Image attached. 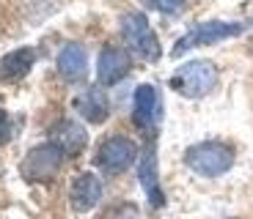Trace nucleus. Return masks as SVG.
Listing matches in <instances>:
<instances>
[{
    "mask_svg": "<svg viewBox=\"0 0 253 219\" xmlns=\"http://www.w3.org/2000/svg\"><path fill=\"white\" fill-rule=\"evenodd\" d=\"M217 66L212 61H187L171 77V88L184 99H204L217 88Z\"/></svg>",
    "mask_w": 253,
    "mask_h": 219,
    "instance_id": "f03ea898",
    "label": "nucleus"
},
{
    "mask_svg": "<svg viewBox=\"0 0 253 219\" xmlns=\"http://www.w3.org/2000/svg\"><path fill=\"white\" fill-rule=\"evenodd\" d=\"M75 107L88 124H105L110 115V101L102 88H88L85 94H80L75 99Z\"/></svg>",
    "mask_w": 253,
    "mask_h": 219,
    "instance_id": "4468645a",
    "label": "nucleus"
},
{
    "mask_svg": "<svg viewBox=\"0 0 253 219\" xmlns=\"http://www.w3.org/2000/svg\"><path fill=\"white\" fill-rule=\"evenodd\" d=\"M245 33V22H223V19H209V22H198L196 28H190L182 38L176 41V47L171 50L173 58H182L193 47H209V44L226 41Z\"/></svg>",
    "mask_w": 253,
    "mask_h": 219,
    "instance_id": "20e7f679",
    "label": "nucleus"
},
{
    "mask_svg": "<svg viewBox=\"0 0 253 219\" xmlns=\"http://www.w3.org/2000/svg\"><path fill=\"white\" fill-rule=\"evenodd\" d=\"M129 52L121 50V47H105L99 52V61H96V82L102 88H110L116 82H121L126 74H129Z\"/></svg>",
    "mask_w": 253,
    "mask_h": 219,
    "instance_id": "6e6552de",
    "label": "nucleus"
},
{
    "mask_svg": "<svg viewBox=\"0 0 253 219\" xmlns=\"http://www.w3.org/2000/svg\"><path fill=\"white\" fill-rule=\"evenodd\" d=\"M152 6L157 8L160 14H168V17H171V14H179L187 6V0H152Z\"/></svg>",
    "mask_w": 253,
    "mask_h": 219,
    "instance_id": "2eb2a0df",
    "label": "nucleus"
},
{
    "mask_svg": "<svg viewBox=\"0 0 253 219\" xmlns=\"http://www.w3.org/2000/svg\"><path fill=\"white\" fill-rule=\"evenodd\" d=\"M184 164L201 178H217L234 167V148L220 140H204L184 151Z\"/></svg>",
    "mask_w": 253,
    "mask_h": 219,
    "instance_id": "f257e3e1",
    "label": "nucleus"
},
{
    "mask_svg": "<svg viewBox=\"0 0 253 219\" xmlns=\"http://www.w3.org/2000/svg\"><path fill=\"white\" fill-rule=\"evenodd\" d=\"M138 159V145L129 137H121V134H113L105 143L96 148L94 164L102 170L105 175H119L124 170H129Z\"/></svg>",
    "mask_w": 253,
    "mask_h": 219,
    "instance_id": "423d86ee",
    "label": "nucleus"
},
{
    "mask_svg": "<svg viewBox=\"0 0 253 219\" xmlns=\"http://www.w3.org/2000/svg\"><path fill=\"white\" fill-rule=\"evenodd\" d=\"M102 200V184L94 173H80L75 175L69 189V203L75 214H88L96 203Z\"/></svg>",
    "mask_w": 253,
    "mask_h": 219,
    "instance_id": "9b49d317",
    "label": "nucleus"
},
{
    "mask_svg": "<svg viewBox=\"0 0 253 219\" xmlns=\"http://www.w3.org/2000/svg\"><path fill=\"white\" fill-rule=\"evenodd\" d=\"M58 74L66 82H83L88 74V55L80 44H66L58 52Z\"/></svg>",
    "mask_w": 253,
    "mask_h": 219,
    "instance_id": "ddd939ff",
    "label": "nucleus"
},
{
    "mask_svg": "<svg viewBox=\"0 0 253 219\" xmlns=\"http://www.w3.org/2000/svg\"><path fill=\"white\" fill-rule=\"evenodd\" d=\"M121 36H124V44L135 52L138 58L149 63H157L160 55H163V47H160V38L154 33V28L149 25L146 14L140 11H129L121 17Z\"/></svg>",
    "mask_w": 253,
    "mask_h": 219,
    "instance_id": "7ed1b4c3",
    "label": "nucleus"
},
{
    "mask_svg": "<svg viewBox=\"0 0 253 219\" xmlns=\"http://www.w3.org/2000/svg\"><path fill=\"white\" fill-rule=\"evenodd\" d=\"M11 137V124H8V113L0 107V145Z\"/></svg>",
    "mask_w": 253,
    "mask_h": 219,
    "instance_id": "f3484780",
    "label": "nucleus"
},
{
    "mask_svg": "<svg viewBox=\"0 0 253 219\" xmlns=\"http://www.w3.org/2000/svg\"><path fill=\"white\" fill-rule=\"evenodd\" d=\"M50 143L58 145L66 156H80L85 151V145H88V131H85V126L80 121L63 118L50 129Z\"/></svg>",
    "mask_w": 253,
    "mask_h": 219,
    "instance_id": "1a4fd4ad",
    "label": "nucleus"
},
{
    "mask_svg": "<svg viewBox=\"0 0 253 219\" xmlns=\"http://www.w3.org/2000/svg\"><path fill=\"white\" fill-rule=\"evenodd\" d=\"M108 219H140V214L132 203H124V206H116L113 211L108 214Z\"/></svg>",
    "mask_w": 253,
    "mask_h": 219,
    "instance_id": "dca6fc26",
    "label": "nucleus"
},
{
    "mask_svg": "<svg viewBox=\"0 0 253 219\" xmlns=\"http://www.w3.org/2000/svg\"><path fill=\"white\" fill-rule=\"evenodd\" d=\"M138 181L143 187L146 197L154 208H163L165 206V192L160 187V175H157V154H154V143H149L140 154V162H138Z\"/></svg>",
    "mask_w": 253,
    "mask_h": 219,
    "instance_id": "9d476101",
    "label": "nucleus"
},
{
    "mask_svg": "<svg viewBox=\"0 0 253 219\" xmlns=\"http://www.w3.org/2000/svg\"><path fill=\"white\" fill-rule=\"evenodd\" d=\"M39 52L33 47H19L0 58V82H17L36 66Z\"/></svg>",
    "mask_w": 253,
    "mask_h": 219,
    "instance_id": "f8f14e48",
    "label": "nucleus"
},
{
    "mask_svg": "<svg viewBox=\"0 0 253 219\" xmlns=\"http://www.w3.org/2000/svg\"><path fill=\"white\" fill-rule=\"evenodd\" d=\"M63 154L58 145L44 143V145H36L25 154L22 164H19V173L25 175L28 181H39V184H47L52 181L58 173H61V164H63Z\"/></svg>",
    "mask_w": 253,
    "mask_h": 219,
    "instance_id": "39448f33",
    "label": "nucleus"
},
{
    "mask_svg": "<svg viewBox=\"0 0 253 219\" xmlns=\"http://www.w3.org/2000/svg\"><path fill=\"white\" fill-rule=\"evenodd\" d=\"M160 110H163V104H160V94L154 85H138V91H135V99H132V121L135 126H138L140 131H154L157 129V121H160Z\"/></svg>",
    "mask_w": 253,
    "mask_h": 219,
    "instance_id": "0eeeda50",
    "label": "nucleus"
}]
</instances>
